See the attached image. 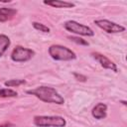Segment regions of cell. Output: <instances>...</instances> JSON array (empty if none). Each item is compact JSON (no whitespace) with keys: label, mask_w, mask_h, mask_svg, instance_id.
Masks as SVG:
<instances>
[{"label":"cell","mask_w":127,"mask_h":127,"mask_svg":"<svg viewBox=\"0 0 127 127\" xmlns=\"http://www.w3.org/2000/svg\"><path fill=\"white\" fill-rule=\"evenodd\" d=\"M28 94H32L39 98L41 101L48 103H56V104H64V98L54 88L50 86H38L34 89L27 90Z\"/></svg>","instance_id":"1"},{"label":"cell","mask_w":127,"mask_h":127,"mask_svg":"<svg viewBox=\"0 0 127 127\" xmlns=\"http://www.w3.org/2000/svg\"><path fill=\"white\" fill-rule=\"evenodd\" d=\"M48 52L51 58L54 59L55 61L67 62L76 59V55L73 51L62 45H52L50 46Z\"/></svg>","instance_id":"2"},{"label":"cell","mask_w":127,"mask_h":127,"mask_svg":"<svg viewBox=\"0 0 127 127\" xmlns=\"http://www.w3.org/2000/svg\"><path fill=\"white\" fill-rule=\"evenodd\" d=\"M33 122L38 127H64L66 121L62 116H44L37 115L34 117Z\"/></svg>","instance_id":"3"},{"label":"cell","mask_w":127,"mask_h":127,"mask_svg":"<svg viewBox=\"0 0 127 127\" xmlns=\"http://www.w3.org/2000/svg\"><path fill=\"white\" fill-rule=\"evenodd\" d=\"M64 27L66 31L73 33V34H76V35L86 36V37L94 36V32L91 28H89L88 26H85L83 24H80L76 21H73V20H68V21L64 22Z\"/></svg>","instance_id":"4"},{"label":"cell","mask_w":127,"mask_h":127,"mask_svg":"<svg viewBox=\"0 0 127 127\" xmlns=\"http://www.w3.org/2000/svg\"><path fill=\"white\" fill-rule=\"evenodd\" d=\"M35 56V52L31 49L17 46L11 53V60L16 63H25L30 61Z\"/></svg>","instance_id":"5"},{"label":"cell","mask_w":127,"mask_h":127,"mask_svg":"<svg viewBox=\"0 0 127 127\" xmlns=\"http://www.w3.org/2000/svg\"><path fill=\"white\" fill-rule=\"evenodd\" d=\"M94 24L102 29L103 31H105L106 33H109V34H115V33H122L125 31V27L119 25V24H116L114 22H111L109 20H106V19H98V20H95L94 21Z\"/></svg>","instance_id":"6"},{"label":"cell","mask_w":127,"mask_h":127,"mask_svg":"<svg viewBox=\"0 0 127 127\" xmlns=\"http://www.w3.org/2000/svg\"><path fill=\"white\" fill-rule=\"evenodd\" d=\"M91 56H92V58L96 62H98L100 64V65L102 67L107 68V69H110V70H112L114 72L117 71V65L112 61H110L107 57H105L104 55H102L100 53H97V52H93V53H91Z\"/></svg>","instance_id":"7"},{"label":"cell","mask_w":127,"mask_h":127,"mask_svg":"<svg viewBox=\"0 0 127 127\" xmlns=\"http://www.w3.org/2000/svg\"><path fill=\"white\" fill-rule=\"evenodd\" d=\"M106 111H107V105L105 103H97L91 111L92 116L95 119H103L106 117Z\"/></svg>","instance_id":"8"},{"label":"cell","mask_w":127,"mask_h":127,"mask_svg":"<svg viewBox=\"0 0 127 127\" xmlns=\"http://www.w3.org/2000/svg\"><path fill=\"white\" fill-rule=\"evenodd\" d=\"M17 14V10L14 8H7V7H1L0 8V22L4 23L12 18Z\"/></svg>","instance_id":"9"},{"label":"cell","mask_w":127,"mask_h":127,"mask_svg":"<svg viewBox=\"0 0 127 127\" xmlns=\"http://www.w3.org/2000/svg\"><path fill=\"white\" fill-rule=\"evenodd\" d=\"M45 5L55 7V8H72L74 7V3L67 1H60V0H52V1H44Z\"/></svg>","instance_id":"10"},{"label":"cell","mask_w":127,"mask_h":127,"mask_svg":"<svg viewBox=\"0 0 127 127\" xmlns=\"http://www.w3.org/2000/svg\"><path fill=\"white\" fill-rule=\"evenodd\" d=\"M10 44H11L10 39L6 35L0 34V57H2L4 55V53L9 48Z\"/></svg>","instance_id":"11"},{"label":"cell","mask_w":127,"mask_h":127,"mask_svg":"<svg viewBox=\"0 0 127 127\" xmlns=\"http://www.w3.org/2000/svg\"><path fill=\"white\" fill-rule=\"evenodd\" d=\"M18 95L17 91L10 89V88H4L0 89V98H6V97H16Z\"/></svg>","instance_id":"12"},{"label":"cell","mask_w":127,"mask_h":127,"mask_svg":"<svg viewBox=\"0 0 127 127\" xmlns=\"http://www.w3.org/2000/svg\"><path fill=\"white\" fill-rule=\"evenodd\" d=\"M26 80L25 79H9L7 81L4 82V84L8 87H12V86H19L22 84H25Z\"/></svg>","instance_id":"13"},{"label":"cell","mask_w":127,"mask_h":127,"mask_svg":"<svg viewBox=\"0 0 127 127\" xmlns=\"http://www.w3.org/2000/svg\"><path fill=\"white\" fill-rule=\"evenodd\" d=\"M32 26L37 31H40V32H43V33H49L50 32V28L48 26H46L45 24H42V23H39V22H33Z\"/></svg>","instance_id":"14"},{"label":"cell","mask_w":127,"mask_h":127,"mask_svg":"<svg viewBox=\"0 0 127 127\" xmlns=\"http://www.w3.org/2000/svg\"><path fill=\"white\" fill-rule=\"evenodd\" d=\"M68 39L74 43H76L77 45H81V46H88V42H86L85 40L81 39V38H78V37H72V36H69Z\"/></svg>","instance_id":"15"},{"label":"cell","mask_w":127,"mask_h":127,"mask_svg":"<svg viewBox=\"0 0 127 127\" xmlns=\"http://www.w3.org/2000/svg\"><path fill=\"white\" fill-rule=\"evenodd\" d=\"M73 75L76 77L77 80H80V81H85V80H86V76H85V75L79 74V73H77V72H73Z\"/></svg>","instance_id":"16"},{"label":"cell","mask_w":127,"mask_h":127,"mask_svg":"<svg viewBox=\"0 0 127 127\" xmlns=\"http://www.w3.org/2000/svg\"><path fill=\"white\" fill-rule=\"evenodd\" d=\"M0 127H14V124H12L10 122H6V123L0 124Z\"/></svg>","instance_id":"17"}]
</instances>
